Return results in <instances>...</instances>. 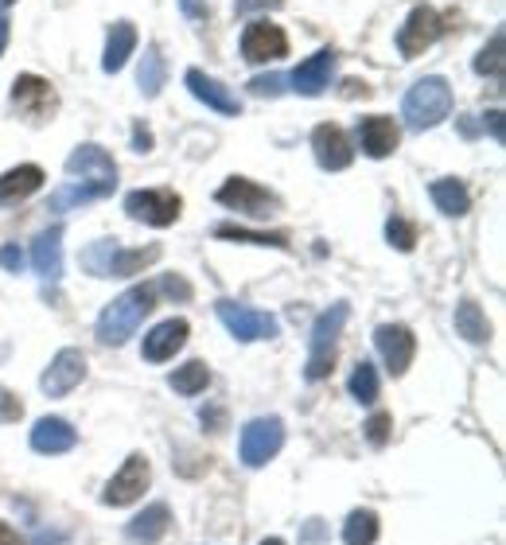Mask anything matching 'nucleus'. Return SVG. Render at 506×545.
<instances>
[{
  "label": "nucleus",
  "instance_id": "1",
  "mask_svg": "<svg viewBox=\"0 0 506 545\" xmlns=\"http://www.w3.org/2000/svg\"><path fill=\"white\" fill-rule=\"evenodd\" d=\"M67 176H71V183H63L51 195L47 211H71V207H86V203H98V199L113 195V187H117V164H113V156H109L106 148L78 145L67 156Z\"/></svg>",
  "mask_w": 506,
  "mask_h": 545
},
{
  "label": "nucleus",
  "instance_id": "2",
  "mask_svg": "<svg viewBox=\"0 0 506 545\" xmlns=\"http://www.w3.org/2000/svg\"><path fill=\"white\" fill-rule=\"evenodd\" d=\"M156 308V285H133L121 292L117 300H109L98 316V339L106 347H121L129 335H137V327L145 324V316Z\"/></svg>",
  "mask_w": 506,
  "mask_h": 545
},
{
  "label": "nucleus",
  "instance_id": "3",
  "mask_svg": "<svg viewBox=\"0 0 506 545\" xmlns=\"http://www.w3.org/2000/svg\"><path fill=\"white\" fill-rule=\"evenodd\" d=\"M347 316H351V308H347V304H331L327 312L316 316L312 335H308V366H304V378H308V382H320V378L331 374V366H335V351H339V335H343Z\"/></svg>",
  "mask_w": 506,
  "mask_h": 545
},
{
  "label": "nucleus",
  "instance_id": "4",
  "mask_svg": "<svg viewBox=\"0 0 506 545\" xmlns=\"http://www.w3.org/2000/svg\"><path fill=\"white\" fill-rule=\"evenodd\" d=\"M452 113V86L444 82V78H421L409 94H405V102H401V117H405V125L409 129H433L440 125L444 117Z\"/></svg>",
  "mask_w": 506,
  "mask_h": 545
},
{
  "label": "nucleus",
  "instance_id": "5",
  "mask_svg": "<svg viewBox=\"0 0 506 545\" xmlns=\"http://www.w3.org/2000/svg\"><path fill=\"white\" fill-rule=\"evenodd\" d=\"M215 199L222 203V207H230V211H242V215H250V218H269V215H277V207H281L273 191H265L261 183L246 180V176H234V180H226L215 191Z\"/></svg>",
  "mask_w": 506,
  "mask_h": 545
},
{
  "label": "nucleus",
  "instance_id": "6",
  "mask_svg": "<svg viewBox=\"0 0 506 545\" xmlns=\"http://www.w3.org/2000/svg\"><path fill=\"white\" fill-rule=\"evenodd\" d=\"M218 320L226 324V331L238 339V343H253V339H273L281 324L277 316L269 312H257V308H246V304H234V300H218L215 304Z\"/></svg>",
  "mask_w": 506,
  "mask_h": 545
},
{
  "label": "nucleus",
  "instance_id": "7",
  "mask_svg": "<svg viewBox=\"0 0 506 545\" xmlns=\"http://www.w3.org/2000/svg\"><path fill=\"white\" fill-rule=\"evenodd\" d=\"M285 444V425L281 417H257L242 429V440H238V452H242V464L250 468H261L269 464Z\"/></svg>",
  "mask_w": 506,
  "mask_h": 545
},
{
  "label": "nucleus",
  "instance_id": "8",
  "mask_svg": "<svg viewBox=\"0 0 506 545\" xmlns=\"http://www.w3.org/2000/svg\"><path fill=\"white\" fill-rule=\"evenodd\" d=\"M148 479H152V468H148V460L141 452H133L117 475L106 483V491H102V503L106 507H129V503H137L141 495L148 491Z\"/></svg>",
  "mask_w": 506,
  "mask_h": 545
},
{
  "label": "nucleus",
  "instance_id": "9",
  "mask_svg": "<svg viewBox=\"0 0 506 545\" xmlns=\"http://www.w3.org/2000/svg\"><path fill=\"white\" fill-rule=\"evenodd\" d=\"M440 32H444L440 12L429 8V4H421V8H413V12H409V20L401 24L398 51L405 55V59H417V55H425L436 39H440Z\"/></svg>",
  "mask_w": 506,
  "mask_h": 545
},
{
  "label": "nucleus",
  "instance_id": "10",
  "mask_svg": "<svg viewBox=\"0 0 506 545\" xmlns=\"http://www.w3.org/2000/svg\"><path fill=\"white\" fill-rule=\"evenodd\" d=\"M180 195L176 191H129L125 195V211L137 222H148V226H172L180 218Z\"/></svg>",
  "mask_w": 506,
  "mask_h": 545
},
{
  "label": "nucleus",
  "instance_id": "11",
  "mask_svg": "<svg viewBox=\"0 0 506 545\" xmlns=\"http://www.w3.org/2000/svg\"><path fill=\"white\" fill-rule=\"evenodd\" d=\"M242 55L250 63H277V59L289 55V36L269 20H253L242 32Z\"/></svg>",
  "mask_w": 506,
  "mask_h": 545
},
{
  "label": "nucleus",
  "instance_id": "12",
  "mask_svg": "<svg viewBox=\"0 0 506 545\" xmlns=\"http://www.w3.org/2000/svg\"><path fill=\"white\" fill-rule=\"evenodd\" d=\"M12 102H16L20 113H28L32 121H43V117L55 113L59 94H55V86H51L47 78H39V74H20V78L12 82Z\"/></svg>",
  "mask_w": 506,
  "mask_h": 545
},
{
  "label": "nucleus",
  "instance_id": "13",
  "mask_svg": "<svg viewBox=\"0 0 506 545\" xmlns=\"http://www.w3.org/2000/svg\"><path fill=\"white\" fill-rule=\"evenodd\" d=\"M374 347H378L382 363L390 366L394 378L405 374L409 363H413V355H417V339H413V331L405 324H382L374 331Z\"/></svg>",
  "mask_w": 506,
  "mask_h": 545
},
{
  "label": "nucleus",
  "instance_id": "14",
  "mask_svg": "<svg viewBox=\"0 0 506 545\" xmlns=\"http://www.w3.org/2000/svg\"><path fill=\"white\" fill-rule=\"evenodd\" d=\"M82 378H86V355L67 347V351H59V355L51 359V366L43 370L39 386H43L47 398H63V394H71Z\"/></svg>",
  "mask_w": 506,
  "mask_h": 545
},
{
  "label": "nucleus",
  "instance_id": "15",
  "mask_svg": "<svg viewBox=\"0 0 506 545\" xmlns=\"http://www.w3.org/2000/svg\"><path fill=\"white\" fill-rule=\"evenodd\" d=\"M312 152H316V164L324 168V172H343V168H351V160H355V148L347 141V133L339 129V125H316V133H312Z\"/></svg>",
  "mask_w": 506,
  "mask_h": 545
},
{
  "label": "nucleus",
  "instance_id": "16",
  "mask_svg": "<svg viewBox=\"0 0 506 545\" xmlns=\"http://www.w3.org/2000/svg\"><path fill=\"white\" fill-rule=\"evenodd\" d=\"M331 74H335V51L324 47V51H316L312 59H304L296 71H292V90L296 94H304V98H320L327 86H331Z\"/></svg>",
  "mask_w": 506,
  "mask_h": 545
},
{
  "label": "nucleus",
  "instance_id": "17",
  "mask_svg": "<svg viewBox=\"0 0 506 545\" xmlns=\"http://www.w3.org/2000/svg\"><path fill=\"white\" fill-rule=\"evenodd\" d=\"M398 141H401V133L390 117L374 113V117H362L359 121V145L370 160H386V156L398 148Z\"/></svg>",
  "mask_w": 506,
  "mask_h": 545
},
{
  "label": "nucleus",
  "instance_id": "18",
  "mask_svg": "<svg viewBox=\"0 0 506 545\" xmlns=\"http://www.w3.org/2000/svg\"><path fill=\"white\" fill-rule=\"evenodd\" d=\"M187 331H191L187 320H164V324H156L145 335V359L148 363H168V359H176V351L187 343Z\"/></svg>",
  "mask_w": 506,
  "mask_h": 545
},
{
  "label": "nucleus",
  "instance_id": "19",
  "mask_svg": "<svg viewBox=\"0 0 506 545\" xmlns=\"http://www.w3.org/2000/svg\"><path fill=\"white\" fill-rule=\"evenodd\" d=\"M187 90L203 102V106H211V109H218V113H226V117H238L242 113V102L218 82V78H211V74H203V71H187Z\"/></svg>",
  "mask_w": 506,
  "mask_h": 545
},
{
  "label": "nucleus",
  "instance_id": "20",
  "mask_svg": "<svg viewBox=\"0 0 506 545\" xmlns=\"http://www.w3.org/2000/svg\"><path fill=\"white\" fill-rule=\"evenodd\" d=\"M32 265L43 281H59L63 277V226L43 230L32 242Z\"/></svg>",
  "mask_w": 506,
  "mask_h": 545
},
{
  "label": "nucleus",
  "instance_id": "21",
  "mask_svg": "<svg viewBox=\"0 0 506 545\" xmlns=\"http://www.w3.org/2000/svg\"><path fill=\"white\" fill-rule=\"evenodd\" d=\"M74 444H78V433L71 429V421H63V417H43V421H36V429H32V448L43 452V456L71 452Z\"/></svg>",
  "mask_w": 506,
  "mask_h": 545
},
{
  "label": "nucleus",
  "instance_id": "22",
  "mask_svg": "<svg viewBox=\"0 0 506 545\" xmlns=\"http://www.w3.org/2000/svg\"><path fill=\"white\" fill-rule=\"evenodd\" d=\"M39 187H43V168H39V164H20V168H12V172L0 176V203H4V207H8V203H20V199L36 195Z\"/></svg>",
  "mask_w": 506,
  "mask_h": 545
},
{
  "label": "nucleus",
  "instance_id": "23",
  "mask_svg": "<svg viewBox=\"0 0 506 545\" xmlns=\"http://www.w3.org/2000/svg\"><path fill=\"white\" fill-rule=\"evenodd\" d=\"M133 47H137V28H133L129 20L113 24V28H109V39H106V55H102V71H106V74L121 71V67L129 63Z\"/></svg>",
  "mask_w": 506,
  "mask_h": 545
},
{
  "label": "nucleus",
  "instance_id": "24",
  "mask_svg": "<svg viewBox=\"0 0 506 545\" xmlns=\"http://www.w3.org/2000/svg\"><path fill=\"white\" fill-rule=\"evenodd\" d=\"M168 507L164 503H152L148 510H141L133 522H129V538L133 542H145V545H152V542H160L164 534H168Z\"/></svg>",
  "mask_w": 506,
  "mask_h": 545
},
{
  "label": "nucleus",
  "instance_id": "25",
  "mask_svg": "<svg viewBox=\"0 0 506 545\" xmlns=\"http://www.w3.org/2000/svg\"><path fill=\"white\" fill-rule=\"evenodd\" d=\"M429 195H433L436 211H444V215H452V218L468 215L471 195L460 180H436L433 187H429Z\"/></svg>",
  "mask_w": 506,
  "mask_h": 545
},
{
  "label": "nucleus",
  "instance_id": "26",
  "mask_svg": "<svg viewBox=\"0 0 506 545\" xmlns=\"http://www.w3.org/2000/svg\"><path fill=\"white\" fill-rule=\"evenodd\" d=\"M456 331L468 343H487L491 339V324H487V316H483V308L475 300H460V308H456Z\"/></svg>",
  "mask_w": 506,
  "mask_h": 545
},
{
  "label": "nucleus",
  "instance_id": "27",
  "mask_svg": "<svg viewBox=\"0 0 506 545\" xmlns=\"http://www.w3.org/2000/svg\"><path fill=\"white\" fill-rule=\"evenodd\" d=\"M164 78H168V67H164V55L156 43L145 47V59H141V71H137V82H141V94L145 98H156L164 90Z\"/></svg>",
  "mask_w": 506,
  "mask_h": 545
},
{
  "label": "nucleus",
  "instance_id": "28",
  "mask_svg": "<svg viewBox=\"0 0 506 545\" xmlns=\"http://www.w3.org/2000/svg\"><path fill=\"white\" fill-rule=\"evenodd\" d=\"M156 257H160V246H148V250H125V246H117L113 261H109V277H133L145 265H152Z\"/></svg>",
  "mask_w": 506,
  "mask_h": 545
},
{
  "label": "nucleus",
  "instance_id": "29",
  "mask_svg": "<svg viewBox=\"0 0 506 545\" xmlns=\"http://www.w3.org/2000/svg\"><path fill=\"white\" fill-rule=\"evenodd\" d=\"M343 542L347 545L378 542V514H374V510H351L347 522H343Z\"/></svg>",
  "mask_w": 506,
  "mask_h": 545
},
{
  "label": "nucleus",
  "instance_id": "30",
  "mask_svg": "<svg viewBox=\"0 0 506 545\" xmlns=\"http://www.w3.org/2000/svg\"><path fill=\"white\" fill-rule=\"evenodd\" d=\"M168 382H172V390H176V394L195 398V394H203V390H207L211 370H207V363H183V366H176V374H172Z\"/></svg>",
  "mask_w": 506,
  "mask_h": 545
},
{
  "label": "nucleus",
  "instance_id": "31",
  "mask_svg": "<svg viewBox=\"0 0 506 545\" xmlns=\"http://www.w3.org/2000/svg\"><path fill=\"white\" fill-rule=\"evenodd\" d=\"M117 246H121L117 238H98L94 246L82 250V269L94 273V277H109V261H113V250H117Z\"/></svg>",
  "mask_w": 506,
  "mask_h": 545
},
{
  "label": "nucleus",
  "instance_id": "32",
  "mask_svg": "<svg viewBox=\"0 0 506 545\" xmlns=\"http://www.w3.org/2000/svg\"><path fill=\"white\" fill-rule=\"evenodd\" d=\"M218 238H230V242H250V246H277V250H289V238L285 234H261V230H246V226H215Z\"/></svg>",
  "mask_w": 506,
  "mask_h": 545
},
{
  "label": "nucleus",
  "instance_id": "33",
  "mask_svg": "<svg viewBox=\"0 0 506 545\" xmlns=\"http://www.w3.org/2000/svg\"><path fill=\"white\" fill-rule=\"evenodd\" d=\"M347 390H351V398H359L362 405H370V401L378 398V370L362 359L355 370H351V382H347Z\"/></svg>",
  "mask_w": 506,
  "mask_h": 545
},
{
  "label": "nucleus",
  "instance_id": "34",
  "mask_svg": "<svg viewBox=\"0 0 506 545\" xmlns=\"http://www.w3.org/2000/svg\"><path fill=\"white\" fill-rule=\"evenodd\" d=\"M475 74H491V78H503V32H495L491 43L479 51L475 59Z\"/></svg>",
  "mask_w": 506,
  "mask_h": 545
},
{
  "label": "nucleus",
  "instance_id": "35",
  "mask_svg": "<svg viewBox=\"0 0 506 545\" xmlns=\"http://www.w3.org/2000/svg\"><path fill=\"white\" fill-rule=\"evenodd\" d=\"M386 238H390V246L401 250V254H409L413 246H417V226L413 222H405L401 215H394L386 222Z\"/></svg>",
  "mask_w": 506,
  "mask_h": 545
},
{
  "label": "nucleus",
  "instance_id": "36",
  "mask_svg": "<svg viewBox=\"0 0 506 545\" xmlns=\"http://www.w3.org/2000/svg\"><path fill=\"white\" fill-rule=\"evenodd\" d=\"M281 90H285V74H257V78H250L253 98H277Z\"/></svg>",
  "mask_w": 506,
  "mask_h": 545
},
{
  "label": "nucleus",
  "instance_id": "37",
  "mask_svg": "<svg viewBox=\"0 0 506 545\" xmlns=\"http://www.w3.org/2000/svg\"><path fill=\"white\" fill-rule=\"evenodd\" d=\"M20 417H24V401L16 398L12 390H4V386H0V421H4V425H12V421H20Z\"/></svg>",
  "mask_w": 506,
  "mask_h": 545
},
{
  "label": "nucleus",
  "instance_id": "38",
  "mask_svg": "<svg viewBox=\"0 0 506 545\" xmlns=\"http://www.w3.org/2000/svg\"><path fill=\"white\" fill-rule=\"evenodd\" d=\"M366 440H370L374 448H382V444L390 440V417H386V413H374V417L366 421Z\"/></svg>",
  "mask_w": 506,
  "mask_h": 545
},
{
  "label": "nucleus",
  "instance_id": "39",
  "mask_svg": "<svg viewBox=\"0 0 506 545\" xmlns=\"http://www.w3.org/2000/svg\"><path fill=\"white\" fill-rule=\"evenodd\" d=\"M285 0H234V12L238 16H253V12H269V8H281Z\"/></svg>",
  "mask_w": 506,
  "mask_h": 545
},
{
  "label": "nucleus",
  "instance_id": "40",
  "mask_svg": "<svg viewBox=\"0 0 506 545\" xmlns=\"http://www.w3.org/2000/svg\"><path fill=\"white\" fill-rule=\"evenodd\" d=\"M156 292H168V296H180V300H187V296H191V285L180 281V277H164V281L156 285Z\"/></svg>",
  "mask_w": 506,
  "mask_h": 545
},
{
  "label": "nucleus",
  "instance_id": "41",
  "mask_svg": "<svg viewBox=\"0 0 506 545\" xmlns=\"http://www.w3.org/2000/svg\"><path fill=\"white\" fill-rule=\"evenodd\" d=\"M0 265H4L8 273H20V269H24V254H20L16 246H0Z\"/></svg>",
  "mask_w": 506,
  "mask_h": 545
},
{
  "label": "nucleus",
  "instance_id": "42",
  "mask_svg": "<svg viewBox=\"0 0 506 545\" xmlns=\"http://www.w3.org/2000/svg\"><path fill=\"white\" fill-rule=\"evenodd\" d=\"M133 148L137 152H152V133H148L145 125H133Z\"/></svg>",
  "mask_w": 506,
  "mask_h": 545
},
{
  "label": "nucleus",
  "instance_id": "43",
  "mask_svg": "<svg viewBox=\"0 0 506 545\" xmlns=\"http://www.w3.org/2000/svg\"><path fill=\"white\" fill-rule=\"evenodd\" d=\"M483 125L491 129V137H495V141H503V113H499V109H491V113L483 117Z\"/></svg>",
  "mask_w": 506,
  "mask_h": 545
},
{
  "label": "nucleus",
  "instance_id": "44",
  "mask_svg": "<svg viewBox=\"0 0 506 545\" xmlns=\"http://www.w3.org/2000/svg\"><path fill=\"white\" fill-rule=\"evenodd\" d=\"M180 8L191 16V20H203L207 16V8H203V0H180Z\"/></svg>",
  "mask_w": 506,
  "mask_h": 545
},
{
  "label": "nucleus",
  "instance_id": "45",
  "mask_svg": "<svg viewBox=\"0 0 506 545\" xmlns=\"http://www.w3.org/2000/svg\"><path fill=\"white\" fill-rule=\"evenodd\" d=\"M320 538H324V526L312 518V522H308V534H304L300 542H304V545H320Z\"/></svg>",
  "mask_w": 506,
  "mask_h": 545
},
{
  "label": "nucleus",
  "instance_id": "46",
  "mask_svg": "<svg viewBox=\"0 0 506 545\" xmlns=\"http://www.w3.org/2000/svg\"><path fill=\"white\" fill-rule=\"evenodd\" d=\"M0 545H24L20 542V534H16L8 522H0Z\"/></svg>",
  "mask_w": 506,
  "mask_h": 545
},
{
  "label": "nucleus",
  "instance_id": "47",
  "mask_svg": "<svg viewBox=\"0 0 506 545\" xmlns=\"http://www.w3.org/2000/svg\"><path fill=\"white\" fill-rule=\"evenodd\" d=\"M4 47H8V20L0 16V55H4Z\"/></svg>",
  "mask_w": 506,
  "mask_h": 545
},
{
  "label": "nucleus",
  "instance_id": "48",
  "mask_svg": "<svg viewBox=\"0 0 506 545\" xmlns=\"http://www.w3.org/2000/svg\"><path fill=\"white\" fill-rule=\"evenodd\" d=\"M261 545H285V542H281V538H265Z\"/></svg>",
  "mask_w": 506,
  "mask_h": 545
},
{
  "label": "nucleus",
  "instance_id": "49",
  "mask_svg": "<svg viewBox=\"0 0 506 545\" xmlns=\"http://www.w3.org/2000/svg\"><path fill=\"white\" fill-rule=\"evenodd\" d=\"M0 4H12V0H0Z\"/></svg>",
  "mask_w": 506,
  "mask_h": 545
}]
</instances>
